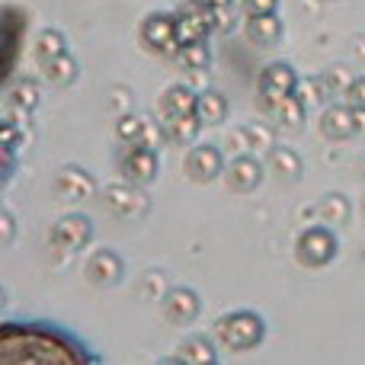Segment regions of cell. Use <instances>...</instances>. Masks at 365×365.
<instances>
[{
  "instance_id": "ffe728a7",
  "label": "cell",
  "mask_w": 365,
  "mask_h": 365,
  "mask_svg": "<svg viewBox=\"0 0 365 365\" xmlns=\"http://www.w3.org/2000/svg\"><path fill=\"white\" fill-rule=\"evenodd\" d=\"M304 113H308V106L302 103V96L292 93V96H285V100L276 106V113H272V122H276L279 128H285V132H295V128H302Z\"/></svg>"
},
{
  "instance_id": "ba28073f",
  "label": "cell",
  "mask_w": 365,
  "mask_h": 365,
  "mask_svg": "<svg viewBox=\"0 0 365 365\" xmlns=\"http://www.w3.org/2000/svg\"><path fill=\"white\" fill-rule=\"evenodd\" d=\"M359 109H353L349 103H334V106L324 109L321 115V135L327 141H349L359 135L362 119H359Z\"/></svg>"
},
{
  "instance_id": "5bb4252c",
  "label": "cell",
  "mask_w": 365,
  "mask_h": 365,
  "mask_svg": "<svg viewBox=\"0 0 365 365\" xmlns=\"http://www.w3.org/2000/svg\"><path fill=\"white\" fill-rule=\"evenodd\" d=\"M132 186H109L106 189V205L113 208L115 215H122V218H135V215H141L148 208L145 192H141V189H132Z\"/></svg>"
},
{
  "instance_id": "4fadbf2b",
  "label": "cell",
  "mask_w": 365,
  "mask_h": 365,
  "mask_svg": "<svg viewBox=\"0 0 365 365\" xmlns=\"http://www.w3.org/2000/svg\"><path fill=\"white\" fill-rule=\"evenodd\" d=\"M51 186H55V192L61 195V199H87V195H93L96 182L83 167L71 164V167H61V170H58V177Z\"/></svg>"
},
{
  "instance_id": "5b68a950",
  "label": "cell",
  "mask_w": 365,
  "mask_h": 365,
  "mask_svg": "<svg viewBox=\"0 0 365 365\" xmlns=\"http://www.w3.org/2000/svg\"><path fill=\"white\" fill-rule=\"evenodd\" d=\"M138 36L141 45L148 51L160 58H177L180 45H177V13H167V10H154L141 19L138 26Z\"/></svg>"
},
{
  "instance_id": "9a60e30c",
  "label": "cell",
  "mask_w": 365,
  "mask_h": 365,
  "mask_svg": "<svg viewBox=\"0 0 365 365\" xmlns=\"http://www.w3.org/2000/svg\"><path fill=\"white\" fill-rule=\"evenodd\" d=\"M122 259L115 257L113 250H100V253H93L90 257V263H87V279L93 285H115L122 279Z\"/></svg>"
},
{
  "instance_id": "4316f807",
  "label": "cell",
  "mask_w": 365,
  "mask_h": 365,
  "mask_svg": "<svg viewBox=\"0 0 365 365\" xmlns=\"http://www.w3.org/2000/svg\"><path fill=\"white\" fill-rule=\"evenodd\" d=\"M298 96H302V103L308 109H314V106H321L324 100L330 96V90H327V83H324V77H308V81H298V90H295Z\"/></svg>"
},
{
  "instance_id": "7402d4cb",
  "label": "cell",
  "mask_w": 365,
  "mask_h": 365,
  "mask_svg": "<svg viewBox=\"0 0 365 365\" xmlns=\"http://www.w3.org/2000/svg\"><path fill=\"white\" fill-rule=\"evenodd\" d=\"M64 51H68V42H64V36L58 29H45L42 36L36 38V48H32V55H36V61L42 64H51L55 58H61Z\"/></svg>"
},
{
  "instance_id": "603a6c76",
  "label": "cell",
  "mask_w": 365,
  "mask_h": 365,
  "mask_svg": "<svg viewBox=\"0 0 365 365\" xmlns=\"http://www.w3.org/2000/svg\"><path fill=\"white\" fill-rule=\"evenodd\" d=\"M177 359L192 362V365L218 362V349L212 346V340H208V336H189V340L180 346V356H177Z\"/></svg>"
},
{
  "instance_id": "44dd1931",
  "label": "cell",
  "mask_w": 365,
  "mask_h": 365,
  "mask_svg": "<svg viewBox=\"0 0 365 365\" xmlns=\"http://www.w3.org/2000/svg\"><path fill=\"white\" fill-rule=\"evenodd\" d=\"M269 167H272V173H276L279 180H298L302 177V158H298L292 148H272L269 151Z\"/></svg>"
},
{
  "instance_id": "8992f818",
  "label": "cell",
  "mask_w": 365,
  "mask_h": 365,
  "mask_svg": "<svg viewBox=\"0 0 365 365\" xmlns=\"http://www.w3.org/2000/svg\"><path fill=\"white\" fill-rule=\"evenodd\" d=\"M119 170H122V177H125V182H135V186L154 182L160 173L158 148L145 145V141H125V151L119 154Z\"/></svg>"
},
{
  "instance_id": "52a82bcc",
  "label": "cell",
  "mask_w": 365,
  "mask_h": 365,
  "mask_svg": "<svg viewBox=\"0 0 365 365\" xmlns=\"http://www.w3.org/2000/svg\"><path fill=\"white\" fill-rule=\"evenodd\" d=\"M225 154L215 145H192L182 160V173L192 182H212L218 177H225Z\"/></svg>"
},
{
  "instance_id": "7c38bea8",
  "label": "cell",
  "mask_w": 365,
  "mask_h": 365,
  "mask_svg": "<svg viewBox=\"0 0 365 365\" xmlns=\"http://www.w3.org/2000/svg\"><path fill=\"white\" fill-rule=\"evenodd\" d=\"M244 36L250 45L257 48H272V45L282 42L285 36V23L279 13H263V16H247L244 23Z\"/></svg>"
},
{
  "instance_id": "cb8c5ba5",
  "label": "cell",
  "mask_w": 365,
  "mask_h": 365,
  "mask_svg": "<svg viewBox=\"0 0 365 365\" xmlns=\"http://www.w3.org/2000/svg\"><path fill=\"white\" fill-rule=\"evenodd\" d=\"M177 61L186 71H208L212 64V48H208V38H199V42H189L177 51Z\"/></svg>"
},
{
  "instance_id": "d4e9b609",
  "label": "cell",
  "mask_w": 365,
  "mask_h": 365,
  "mask_svg": "<svg viewBox=\"0 0 365 365\" xmlns=\"http://www.w3.org/2000/svg\"><path fill=\"white\" fill-rule=\"evenodd\" d=\"M317 212H321V218L334 221V225H343V221L349 218V199L340 192H330L321 199V205H317Z\"/></svg>"
},
{
  "instance_id": "f1b7e54d",
  "label": "cell",
  "mask_w": 365,
  "mask_h": 365,
  "mask_svg": "<svg viewBox=\"0 0 365 365\" xmlns=\"http://www.w3.org/2000/svg\"><path fill=\"white\" fill-rule=\"evenodd\" d=\"M247 135H250V148L253 151H272V128L266 125V122H253V125H247Z\"/></svg>"
},
{
  "instance_id": "484cf974",
  "label": "cell",
  "mask_w": 365,
  "mask_h": 365,
  "mask_svg": "<svg viewBox=\"0 0 365 365\" xmlns=\"http://www.w3.org/2000/svg\"><path fill=\"white\" fill-rule=\"evenodd\" d=\"M6 103H13V106L32 113V109L38 106V87H36V81H16L10 87V96H6Z\"/></svg>"
},
{
  "instance_id": "1f68e13d",
  "label": "cell",
  "mask_w": 365,
  "mask_h": 365,
  "mask_svg": "<svg viewBox=\"0 0 365 365\" xmlns=\"http://www.w3.org/2000/svg\"><path fill=\"white\" fill-rule=\"evenodd\" d=\"M247 16H263V13H279V0H240Z\"/></svg>"
},
{
  "instance_id": "d590c367",
  "label": "cell",
  "mask_w": 365,
  "mask_h": 365,
  "mask_svg": "<svg viewBox=\"0 0 365 365\" xmlns=\"http://www.w3.org/2000/svg\"><path fill=\"white\" fill-rule=\"evenodd\" d=\"M362 212H365V202H362Z\"/></svg>"
},
{
  "instance_id": "8fae6325",
  "label": "cell",
  "mask_w": 365,
  "mask_h": 365,
  "mask_svg": "<svg viewBox=\"0 0 365 365\" xmlns=\"http://www.w3.org/2000/svg\"><path fill=\"white\" fill-rule=\"evenodd\" d=\"M160 311H164L167 321L180 327V324H192L195 317H199L202 302H199V295H195L192 289L180 285V289H170L164 295V304H160Z\"/></svg>"
},
{
  "instance_id": "ac0fdd59",
  "label": "cell",
  "mask_w": 365,
  "mask_h": 365,
  "mask_svg": "<svg viewBox=\"0 0 365 365\" xmlns=\"http://www.w3.org/2000/svg\"><path fill=\"white\" fill-rule=\"evenodd\" d=\"M42 77L51 83V87H71V83L81 77V64H77V58H71L68 51H64L61 58H55L51 64H45L42 68Z\"/></svg>"
},
{
  "instance_id": "4dcf8cb0",
  "label": "cell",
  "mask_w": 365,
  "mask_h": 365,
  "mask_svg": "<svg viewBox=\"0 0 365 365\" xmlns=\"http://www.w3.org/2000/svg\"><path fill=\"white\" fill-rule=\"evenodd\" d=\"M343 96H346V103H349V106H353V109H359V113L365 115V77H356V81L349 83V90H346V93H343Z\"/></svg>"
},
{
  "instance_id": "e0dca14e",
  "label": "cell",
  "mask_w": 365,
  "mask_h": 365,
  "mask_svg": "<svg viewBox=\"0 0 365 365\" xmlns=\"http://www.w3.org/2000/svg\"><path fill=\"white\" fill-rule=\"evenodd\" d=\"M167 128V138L173 141V145H192L195 138H199L202 125L205 122L199 119V113H182V115H167V119H160Z\"/></svg>"
},
{
  "instance_id": "3957f363",
  "label": "cell",
  "mask_w": 365,
  "mask_h": 365,
  "mask_svg": "<svg viewBox=\"0 0 365 365\" xmlns=\"http://www.w3.org/2000/svg\"><path fill=\"white\" fill-rule=\"evenodd\" d=\"M298 90V74L295 68H292L289 61H272L266 64L263 71H259V81H257V106L263 115L276 113V106L285 100V96H292Z\"/></svg>"
},
{
  "instance_id": "2e32d148",
  "label": "cell",
  "mask_w": 365,
  "mask_h": 365,
  "mask_svg": "<svg viewBox=\"0 0 365 365\" xmlns=\"http://www.w3.org/2000/svg\"><path fill=\"white\" fill-rule=\"evenodd\" d=\"M195 103H199V93H195L189 83H173V87H167L164 96H160V119L195 113Z\"/></svg>"
},
{
  "instance_id": "d6a6232c",
  "label": "cell",
  "mask_w": 365,
  "mask_h": 365,
  "mask_svg": "<svg viewBox=\"0 0 365 365\" xmlns=\"http://www.w3.org/2000/svg\"><path fill=\"white\" fill-rule=\"evenodd\" d=\"M227 151H234V158L237 154H250V135H247V128H237V132L227 135Z\"/></svg>"
},
{
  "instance_id": "d6986e66",
  "label": "cell",
  "mask_w": 365,
  "mask_h": 365,
  "mask_svg": "<svg viewBox=\"0 0 365 365\" xmlns=\"http://www.w3.org/2000/svg\"><path fill=\"white\" fill-rule=\"evenodd\" d=\"M195 113H199V119L205 122V125H221L227 115V96L218 93V90H202L199 93V103H195Z\"/></svg>"
},
{
  "instance_id": "f546056e",
  "label": "cell",
  "mask_w": 365,
  "mask_h": 365,
  "mask_svg": "<svg viewBox=\"0 0 365 365\" xmlns=\"http://www.w3.org/2000/svg\"><path fill=\"white\" fill-rule=\"evenodd\" d=\"M353 81H356V77L349 74V71L343 68V64H336V68H330L327 74H324V83H327L330 93H346L349 83H353Z\"/></svg>"
},
{
  "instance_id": "7a4b0ae2",
  "label": "cell",
  "mask_w": 365,
  "mask_h": 365,
  "mask_svg": "<svg viewBox=\"0 0 365 365\" xmlns=\"http://www.w3.org/2000/svg\"><path fill=\"white\" fill-rule=\"evenodd\" d=\"M215 336H218L221 346L234 349V353H250V349H257L263 343L266 321L257 311H231V314L218 317Z\"/></svg>"
},
{
  "instance_id": "83f0119b",
  "label": "cell",
  "mask_w": 365,
  "mask_h": 365,
  "mask_svg": "<svg viewBox=\"0 0 365 365\" xmlns=\"http://www.w3.org/2000/svg\"><path fill=\"white\" fill-rule=\"evenodd\" d=\"M145 125H148V119H141V115H135V113H125L115 122V135H119V141H138Z\"/></svg>"
},
{
  "instance_id": "e575fe53",
  "label": "cell",
  "mask_w": 365,
  "mask_h": 365,
  "mask_svg": "<svg viewBox=\"0 0 365 365\" xmlns=\"http://www.w3.org/2000/svg\"><path fill=\"white\" fill-rule=\"evenodd\" d=\"M13 240V215L4 212V244H10Z\"/></svg>"
},
{
  "instance_id": "6da1fadb",
  "label": "cell",
  "mask_w": 365,
  "mask_h": 365,
  "mask_svg": "<svg viewBox=\"0 0 365 365\" xmlns=\"http://www.w3.org/2000/svg\"><path fill=\"white\" fill-rule=\"evenodd\" d=\"M38 362V365H90L100 356L87 343L45 321H6L0 327V365Z\"/></svg>"
},
{
  "instance_id": "277c9868",
  "label": "cell",
  "mask_w": 365,
  "mask_h": 365,
  "mask_svg": "<svg viewBox=\"0 0 365 365\" xmlns=\"http://www.w3.org/2000/svg\"><path fill=\"white\" fill-rule=\"evenodd\" d=\"M336 253H340V240L324 225L308 227V231H302L295 240V259L302 266H308V269H324V266H330L336 259Z\"/></svg>"
},
{
  "instance_id": "836d02e7",
  "label": "cell",
  "mask_w": 365,
  "mask_h": 365,
  "mask_svg": "<svg viewBox=\"0 0 365 365\" xmlns=\"http://www.w3.org/2000/svg\"><path fill=\"white\" fill-rule=\"evenodd\" d=\"M208 4L218 10V29H227L231 26V19H234V0H208Z\"/></svg>"
},
{
  "instance_id": "30bf717a",
  "label": "cell",
  "mask_w": 365,
  "mask_h": 365,
  "mask_svg": "<svg viewBox=\"0 0 365 365\" xmlns=\"http://www.w3.org/2000/svg\"><path fill=\"white\" fill-rule=\"evenodd\" d=\"M93 237V225H90L87 215H64L55 227H51V244L61 247L68 253H77L90 244Z\"/></svg>"
},
{
  "instance_id": "9c48e42d",
  "label": "cell",
  "mask_w": 365,
  "mask_h": 365,
  "mask_svg": "<svg viewBox=\"0 0 365 365\" xmlns=\"http://www.w3.org/2000/svg\"><path fill=\"white\" fill-rule=\"evenodd\" d=\"M263 173H266V167L259 164V158H253V154H237V158H231V164L225 167V186H227V192L247 195L263 182Z\"/></svg>"
}]
</instances>
